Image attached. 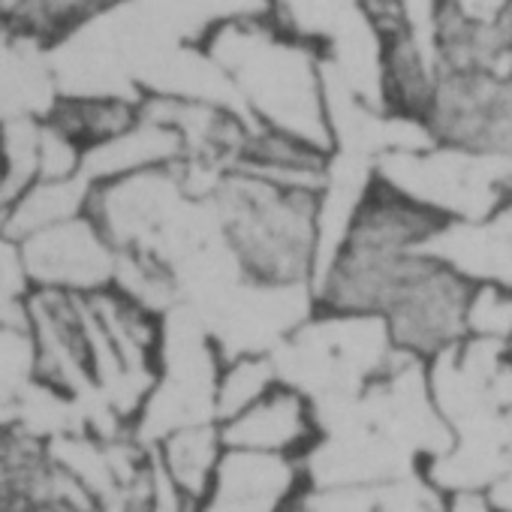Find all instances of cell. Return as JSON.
<instances>
[{
  "label": "cell",
  "instance_id": "5b68a950",
  "mask_svg": "<svg viewBox=\"0 0 512 512\" xmlns=\"http://www.w3.org/2000/svg\"><path fill=\"white\" fill-rule=\"evenodd\" d=\"M296 497V458L253 449H226L208 500L232 512H290Z\"/></svg>",
  "mask_w": 512,
  "mask_h": 512
},
{
  "label": "cell",
  "instance_id": "7a4b0ae2",
  "mask_svg": "<svg viewBox=\"0 0 512 512\" xmlns=\"http://www.w3.org/2000/svg\"><path fill=\"white\" fill-rule=\"evenodd\" d=\"M473 281L440 263L425 250L419 269L401 287L389 311L383 314L395 347L434 359L467 338V302Z\"/></svg>",
  "mask_w": 512,
  "mask_h": 512
},
{
  "label": "cell",
  "instance_id": "277c9868",
  "mask_svg": "<svg viewBox=\"0 0 512 512\" xmlns=\"http://www.w3.org/2000/svg\"><path fill=\"white\" fill-rule=\"evenodd\" d=\"M226 449H253L287 458H302L320 440L314 398L290 383H278L256 404L220 422Z\"/></svg>",
  "mask_w": 512,
  "mask_h": 512
},
{
  "label": "cell",
  "instance_id": "30bf717a",
  "mask_svg": "<svg viewBox=\"0 0 512 512\" xmlns=\"http://www.w3.org/2000/svg\"><path fill=\"white\" fill-rule=\"evenodd\" d=\"M121 4L127 0H19L13 10H7V31L55 46Z\"/></svg>",
  "mask_w": 512,
  "mask_h": 512
},
{
  "label": "cell",
  "instance_id": "52a82bcc",
  "mask_svg": "<svg viewBox=\"0 0 512 512\" xmlns=\"http://www.w3.org/2000/svg\"><path fill=\"white\" fill-rule=\"evenodd\" d=\"M226 452L220 422H196L166 434L157 443V464L172 485L181 512H199L217 482V467Z\"/></svg>",
  "mask_w": 512,
  "mask_h": 512
},
{
  "label": "cell",
  "instance_id": "7c38bea8",
  "mask_svg": "<svg viewBox=\"0 0 512 512\" xmlns=\"http://www.w3.org/2000/svg\"><path fill=\"white\" fill-rule=\"evenodd\" d=\"M437 4L482 25L509 22V10H512V0H437Z\"/></svg>",
  "mask_w": 512,
  "mask_h": 512
},
{
  "label": "cell",
  "instance_id": "8fae6325",
  "mask_svg": "<svg viewBox=\"0 0 512 512\" xmlns=\"http://www.w3.org/2000/svg\"><path fill=\"white\" fill-rule=\"evenodd\" d=\"M278 383H281L278 368L266 353H244V356L223 359L214 389L217 422L238 416L241 410L260 401L266 392H272Z\"/></svg>",
  "mask_w": 512,
  "mask_h": 512
},
{
  "label": "cell",
  "instance_id": "9c48e42d",
  "mask_svg": "<svg viewBox=\"0 0 512 512\" xmlns=\"http://www.w3.org/2000/svg\"><path fill=\"white\" fill-rule=\"evenodd\" d=\"M269 16L320 55L371 19L365 0H269Z\"/></svg>",
  "mask_w": 512,
  "mask_h": 512
},
{
  "label": "cell",
  "instance_id": "3957f363",
  "mask_svg": "<svg viewBox=\"0 0 512 512\" xmlns=\"http://www.w3.org/2000/svg\"><path fill=\"white\" fill-rule=\"evenodd\" d=\"M16 244L34 287L67 293H97L115 287L121 250L91 214L49 226Z\"/></svg>",
  "mask_w": 512,
  "mask_h": 512
},
{
  "label": "cell",
  "instance_id": "6da1fadb",
  "mask_svg": "<svg viewBox=\"0 0 512 512\" xmlns=\"http://www.w3.org/2000/svg\"><path fill=\"white\" fill-rule=\"evenodd\" d=\"M202 46L256 124L335 151L320 49L284 31L269 13L220 22Z\"/></svg>",
  "mask_w": 512,
  "mask_h": 512
},
{
  "label": "cell",
  "instance_id": "ba28073f",
  "mask_svg": "<svg viewBox=\"0 0 512 512\" xmlns=\"http://www.w3.org/2000/svg\"><path fill=\"white\" fill-rule=\"evenodd\" d=\"M94 184L85 175L40 178L13 202L4 205V238L22 241L49 226L76 220L91 208Z\"/></svg>",
  "mask_w": 512,
  "mask_h": 512
},
{
  "label": "cell",
  "instance_id": "8992f818",
  "mask_svg": "<svg viewBox=\"0 0 512 512\" xmlns=\"http://www.w3.org/2000/svg\"><path fill=\"white\" fill-rule=\"evenodd\" d=\"M184 157H187V148L178 130L142 112V118L130 130L100 145H91L85 151L82 175L91 184H103V181L127 178V175L148 172V169L178 166Z\"/></svg>",
  "mask_w": 512,
  "mask_h": 512
},
{
  "label": "cell",
  "instance_id": "4fadbf2b",
  "mask_svg": "<svg viewBox=\"0 0 512 512\" xmlns=\"http://www.w3.org/2000/svg\"><path fill=\"white\" fill-rule=\"evenodd\" d=\"M19 4V0H4V10H13Z\"/></svg>",
  "mask_w": 512,
  "mask_h": 512
}]
</instances>
